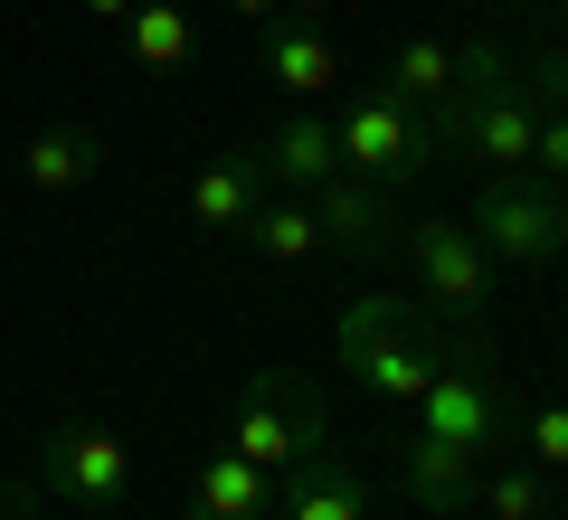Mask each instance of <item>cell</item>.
<instances>
[{
    "label": "cell",
    "mask_w": 568,
    "mask_h": 520,
    "mask_svg": "<svg viewBox=\"0 0 568 520\" xmlns=\"http://www.w3.org/2000/svg\"><path fill=\"white\" fill-rule=\"evenodd\" d=\"M426 133H436V152H474V161H493V171H530L540 123H530L521 67H511L503 39H455V85H446V104L426 114Z\"/></svg>",
    "instance_id": "obj_1"
},
{
    "label": "cell",
    "mask_w": 568,
    "mask_h": 520,
    "mask_svg": "<svg viewBox=\"0 0 568 520\" xmlns=\"http://www.w3.org/2000/svg\"><path fill=\"white\" fill-rule=\"evenodd\" d=\"M332 350H342V369L369 388V398H398V407H417V388L436 379V332H426L417 313H407L398 294H361V303H342V322H332Z\"/></svg>",
    "instance_id": "obj_2"
},
{
    "label": "cell",
    "mask_w": 568,
    "mask_h": 520,
    "mask_svg": "<svg viewBox=\"0 0 568 520\" xmlns=\"http://www.w3.org/2000/svg\"><path fill=\"white\" fill-rule=\"evenodd\" d=\"M474 237L493 265H559L568 256V190L540 171H493L474 190Z\"/></svg>",
    "instance_id": "obj_3"
},
{
    "label": "cell",
    "mask_w": 568,
    "mask_h": 520,
    "mask_svg": "<svg viewBox=\"0 0 568 520\" xmlns=\"http://www.w3.org/2000/svg\"><path fill=\"white\" fill-rule=\"evenodd\" d=\"M313 445H332V417H323V398H313L294 369L246 379L237 417H227V455H246L256 473H284V463H304Z\"/></svg>",
    "instance_id": "obj_4"
},
{
    "label": "cell",
    "mask_w": 568,
    "mask_h": 520,
    "mask_svg": "<svg viewBox=\"0 0 568 520\" xmlns=\"http://www.w3.org/2000/svg\"><path fill=\"white\" fill-rule=\"evenodd\" d=\"M342 133V171H361V181L398 190V181H426V161H436V133H426V114L398 95V85H361L351 95V114L332 123Z\"/></svg>",
    "instance_id": "obj_5"
},
{
    "label": "cell",
    "mask_w": 568,
    "mask_h": 520,
    "mask_svg": "<svg viewBox=\"0 0 568 520\" xmlns=\"http://www.w3.org/2000/svg\"><path fill=\"white\" fill-rule=\"evenodd\" d=\"M417 436L455 445V455H493V445H503V388H493L484 332L455 340L446 360H436V379L417 388Z\"/></svg>",
    "instance_id": "obj_6"
},
{
    "label": "cell",
    "mask_w": 568,
    "mask_h": 520,
    "mask_svg": "<svg viewBox=\"0 0 568 520\" xmlns=\"http://www.w3.org/2000/svg\"><path fill=\"white\" fill-rule=\"evenodd\" d=\"M398 256H407V275L426 284V303L446 322H484L493 313V256H484V237H474L465 218H407Z\"/></svg>",
    "instance_id": "obj_7"
},
{
    "label": "cell",
    "mask_w": 568,
    "mask_h": 520,
    "mask_svg": "<svg viewBox=\"0 0 568 520\" xmlns=\"http://www.w3.org/2000/svg\"><path fill=\"white\" fill-rule=\"evenodd\" d=\"M313 218H323V256H351V265H388L398 256V190L361 181V171H332L323 190H304Z\"/></svg>",
    "instance_id": "obj_8"
},
{
    "label": "cell",
    "mask_w": 568,
    "mask_h": 520,
    "mask_svg": "<svg viewBox=\"0 0 568 520\" xmlns=\"http://www.w3.org/2000/svg\"><path fill=\"white\" fill-rule=\"evenodd\" d=\"M39 482L58 501H77V511H123L133 455H123V436H104V426H58V436L39 445Z\"/></svg>",
    "instance_id": "obj_9"
},
{
    "label": "cell",
    "mask_w": 568,
    "mask_h": 520,
    "mask_svg": "<svg viewBox=\"0 0 568 520\" xmlns=\"http://www.w3.org/2000/svg\"><path fill=\"white\" fill-rule=\"evenodd\" d=\"M275 520H369V473L351 455H332V445H313L304 463H284Z\"/></svg>",
    "instance_id": "obj_10"
},
{
    "label": "cell",
    "mask_w": 568,
    "mask_h": 520,
    "mask_svg": "<svg viewBox=\"0 0 568 520\" xmlns=\"http://www.w3.org/2000/svg\"><path fill=\"white\" fill-rule=\"evenodd\" d=\"M265 171V190H323L332 171H342V133H332V114H284L275 133L246 142Z\"/></svg>",
    "instance_id": "obj_11"
},
{
    "label": "cell",
    "mask_w": 568,
    "mask_h": 520,
    "mask_svg": "<svg viewBox=\"0 0 568 520\" xmlns=\"http://www.w3.org/2000/svg\"><path fill=\"white\" fill-rule=\"evenodd\" d=\"M398 492L417 501L426 520L474 511V455H455V445H436V436H417V426H407V445H398Z\"/></svg>",
    "instance_id": "obj_12"
},
{
    "label": "cell",
    "mask_w": 568,
    "mask_h": 520,
    "mask_svg": "<svg viewBox=\"0 0 568 520\" xmlns=\"http://www.w3.org/2000/svg\"><path fill=\"white\" fill-rule=\"evenodd\" d=\"M521 95H530V123H540V142H530V171L568 190V48H559V39H549L540 58L521 67Z\"/></svg>",
    "instance_id": "obj_13"
},
{
    "label": "cell",
    "mask_w": 568,
    "mask_h": 520,
    "mask_svg": "<svg viewBox=\"0 0 568 520\" xmlns=\"http://www.w3.org/2000/svg\"><path fill=\"white\" fill-rule=\"evenodd\" d=\"M256 200H265V171H256V152H219V161H200V181H190V218L209 227V237H237L246 218H256Z\"/></svg>",
    "instance_id": "obj_14"
},
{
    "label": "cell",
    "mask_w": 568,
    "mask_h": 520,
    "mask_svg": "<svg viewBox=\"0 0 568 520\" xmlns=\"http://www.w3.org/2000/svg\"><path fill=\"white\" fill-rule=\"evenodd\" d=\"M104 171V133H85V123H48V133L20 142V181L48 190V200H67V190H85Z\"/></svg>",
    "instance_id": "obj_15"
},
{
    "label": "cell",
    "mask_w": 568,
    "mask_h": 520,
    "mask_svg": "<svg viewBox=\"0 0 568 520\" xmlns=\"http://www.w3.org/2000/svg\"><path fill=\"white\" fill-rule=\"evenodd\" d=\"M237 237H246V256H265V265H313L323 256V218H313L304 190H265Z\"/></svg>",
    "instance_id": "obj_16"
},
{
    "label": "cell",
    "mask_w": 568,
    "mask_h": 520,
    "mask_svg": "<svg viewBox=\"0 0 568 520\" xmlns=\"http://www.w3.org/2000/svg\"><path fill=\"white\" fill-rule=\"evenodd\" d=\"M190 520H275V482L246 455H209L190 473Z\"/></svg>",
    "instance_id": "obj_17"
},
{
    "label": "cell",
    "mask_w": 568,
    "mask_h": 520,
    "mask_svg": "<svg viewBox=\"0 0 568 520\" xmlns=\"http://www.w3.org/2000/svg\"><path fill=\"white\" fill-rule=\"evenodd\" d=\"M265 77H275L284 95H332L342 58H332V39H323V29H304V20H275V29H265Z\"/></svg>",
    "instance_id": "obj_18"
},
{
    "label": "cell",
    "mask_w": 568,
    "mask_h": 520,
    "mask_svg": "<svg viewBox=\"0 0 568 520\" xmlns=\"http://www.w3.org/2000/svg\"><path fill=\"white\" fill-rule=\"evenodd\" d=\"M123 48H133V67H181L200 48V29H190L181 0H133L123 10Z\"/></svg>",
    "instance_id": "obj_19"
},
{
    "label": "cell",
    "mask_w": 568,
    "mask_h": 520,
    "mask_svg": "<svg viewBox=\"0 0 568 520\" xmlns=\"http://www.w3.org/2000/svg\"><path fill=\"white\" fill-rule=\"evenodd\" d=\"M388 85H398L417 114H436L446 85H455V39H398L388 48Z\"/></svg>",
    "instance_id": "obj_20"
},
{
    "label": "cell",
    "mask_w": 568,
    "mask_h": 520,
    "mask_svg": "<svg viewBox=\"0 0 568 520\" xmlns=\"http://www.w3.org/2000/svg\"><path fill=\"white\" fill-rule=\"evenodd\" d=\"M474 501H484V520H540L549 511V473L540 463H493V473L474 482Z\"/></svg>",
    "instance_id": "obj_21"
},
{
    "label": "cell",
    "mask_w": 568,
    "mask_h": 520,
    "mask_svg": "<svg viewBox=\"0 0 568 520\" xmlns=\"http://www.w3.org/2000/svg\"><path fill=\"white\" fill-rule=\"evenodd\" d=\"M530 463H540V473H568V398H549L540 417H530Z\"/></svg>",
    "instance_id": "obj_22"
},
{
    "label": "cell",
    "mask_w": 568,
    "mask_h": 520,
    "mask_svg": "<svg viewBox=\"0 0 568 520\" xmlns=\"http://www.w3.org/2000/svg\"><path fill=\"white\" fill-rule=\"evenodd\" d=\"M77 10H85L95 29H123V10H133V0H77Z\"/></svg>",
    "instance_id": "obj_23"
},
{
    "label": "cell",
    "mask_w": 568,
    "mask_h": 520,
    "mask_svg": "<svg viewBox=\"0 0 568 520\" xmlns=\"http://www.w3.org/2000/svg\"><path fill=\"white\" fill-rule=\"evenodd\" d=\"M323 10H332V0H284L275 20H304V29H323Z\"/></svg>",
    "instance_id": "obj_24"
},
{
    "label": "cell",
    "mask_w": 568,
    "mask_h": 520,
    "mask_svg": "<svg viewBox=\"0 0 568 520\" xmlns=\"http://www.w3.org/2000/svg\"><path fill=\"white\" fill-rule=\"evenodd\" d=\"M227 10H237V20H275L284 0H227Z\"/></svg>",
    "instance_id": "obj_25"
},
{
    "label": "cell",
    "mask_w": 568,
    "mask_h": 520,
    "mask_svg": "<svg viewBox=\"0 0 568 520\" xmlns=\"http://www.w3.org/2000/svg\"><path fill=\"white\" fill-rule=\"evenodd\" d=\"M85 520H123V511H85Z\"/></svg>",
    "instance_id": "obj_26"
}]
</instances>
